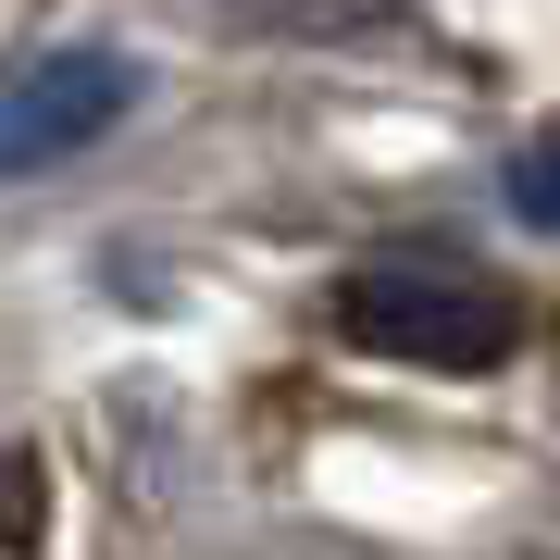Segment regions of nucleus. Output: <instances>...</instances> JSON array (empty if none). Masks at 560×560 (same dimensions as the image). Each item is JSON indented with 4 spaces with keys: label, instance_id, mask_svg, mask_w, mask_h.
<instances>
[{
    "label": "nucleus",
    "instance_id": "f257e3e1",
    "mask_svg": "<svg viewBox=\"0 0 560 560\" xmlns=\"http://www.w3.org/2000/svg\"><path fill=\"white\" fill-rule=\"evenodd\" d=\"M324 312H337L349 349L423 361V374H486V361H511V337H523V312L486 275H460V261H349Z\"/></svg>",
    "mask_w": 560,
    "mask_h": 560
},
{
    "label": "nucleus",
    "instance_id": "f03ea898",
    "mask_svg": "<svg viewBox=\"0 0 560 560\" xmlns=\"http://www.w3.org/2000/svg\"><path fill=\"white\" fill-rule=\"evenodd\" d=\"M138 113V62L75 38V50H38L25 75H0V175H62L75 150H101L113 125Z\"/></svg>",
    "mask_w": 560,
    "mask_h": 560
},
{
    "label": "nucleus",
    "instance_id": "7ed1b4c3",
    "mask_svg": "<svg viewBox=\"0 0 560 560\" xmlns=\"http://www.w3.org/2000/svg\"><path fill=\"white\" fill-rule=\"evenodd\" d=\"M224 13H237L249 38H349V25L399 13V0H224Z\"/></svg>",
    "mask_w": 560,
    "mask_h": 560
},
{
    "label": "nucleus",
    "instance_id": "20e7f679",
    "mask_svg": "<svg viewBox=\"0 0 560 560\" xmlns=\"http://www.w3.org/2000/svg\"><path fill=\"white\" fill-rule=\"evenodd\" d=\"M499 187H511V212L536 224V237H560V138H536V150H511V175H499Z\"/></svg>",
    "mask_w": 560,
    "mask_h": 560
},
{
    "label": "nucleus",
    "instance_id": "39448f33",
    "mask_svg": "<svg viewBox=\"0 0 560 560\" xmlns=\"http://www.w3.org/2000/svg\"><path fill=\"white\" fill-rule=\"evenodd\" d=\"M0 548H38V460H0Z\"/></svg>",
    "mask_w": 560,
    "mask_h": 560
}]
</instances>
